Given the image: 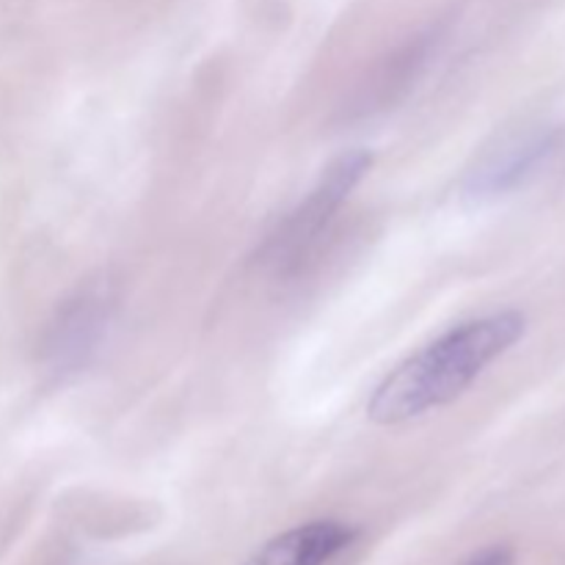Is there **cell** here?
I'll return each instance as SVG.
<instances>
[{
    "mask_svg": "<svg viewBox=\"0 0 565 565\" xmlns=\"http://www.w3.org/2000/svg\"><path fill=\"white\" fill-rule=\"evenodd\" d=\"M527 331L519 309L486 315L452 326L423 351L397 364L367 403V417L379 425H401L461 397L491 362L511 351Z\"/></svg>",
    "mask_w": 565,
    "mask_h": 565,
    "instance_id": "1",
    "label": "cell"
},
{
    "mask_svg": "<svg viewBox=\"0 0 565 565\" xmlns=\"http://www.w3.org/2000/svg\"><path fill=\"white\" fill-rule=\"evenodd\" d=\"M370 166H373V152H367V149H351V152L331 160L320 174L318 185L309 191V196L301 199L298 207L290 210L287 218L279 221V226L263 243L259 263L274 274L296 270L318 246L323 232L334 221L337 210L345 204V199L362 182Z\"/></svg>",
    "mask_w": 565,
    "mask_h": 565,
    "instance_id": "2",
    "label": "cell"
},
{
    "mask_svg": "<svg viewBox=\"0 0 565 565\" xmlns=\"http://www.w3.org/2000/svg\"><path fill=\"white\" fill-rule=\"evenodd\" d=\"M119 296L110 281H86L50 318L39 362L55 381H70L92 367L116 323Z\"/></svg>",
    "mask_w": 565,
    "mask_h": 565,
    "instance_id": "3",
    "label": "cell"
},
{
    "mask_svg": "<svg viewBox=\"0 0 565 565\" xmlns=\"http://www.w3.org/2000/svg\"><path fill=\"white\" fill-rule=\"evenodd\" d=\"M563 147L561 127H530V130L508 136L505 141L497 143L494 149L478 160L472 171L467 174L463 191L472 199H494L527 185L533 177L541 174V169L552 163Z\"/></svg>",
    "mask_w": 565,
    "mask_h": 565,
    "instance_id": "4",
    "label": "cell"
},
{
    "mask_svg": "<svg viewBox=\"0 0 565 565\" xmlns=\"http://www.w3.org/2000/svg\"><path fill=\"white\" fill-rule=\"evenodd\" d=\"M356 539L359 530L345 522H309L270 539L243 565H329Z\"/></svg>",
    "mask_w": 565,
    "mask_h": 565,
    "instance_id": "5",
    "label": "cell"
},
{
    "mask_svg": "<svg viewBox=\"0 0 565 565\" xmlns=\"http://www.w3.org/2000/svg\"><path fill=\"white\" fill-rule=\"evenodd\" d=\"M439 44H441L439 31L423 33V36H417L414 42H408L406 47H403L395 58H390V64L379 72L375 83L370 86L367 103L370 99H373V103H390V99H395L397 94L406 92V88L412 86L414 77H417L419 72L428 66V61L434 58Z\"/></svg>",
    "mask_w": 565,
    "mask_h": 565,
    "instance_id": "6",
    "label": "cell"
},
{
    "mask_svg": "<svg viewBox=\"0 0 565 565\" xmlns=\"http://www.w3.org/2000/svg\"><path fill=\"white\" fill-rule=\"evenodd\" d=\"M513 563H516V555H513L511 546L497 544V546H489V550L478 552V555H472L463 565H513Z\"/></svg>",
    "mask_w": 565,
    "mask_h": 565,
    "instance_id": "7",
    "label": "cell"
}]
</instances>
